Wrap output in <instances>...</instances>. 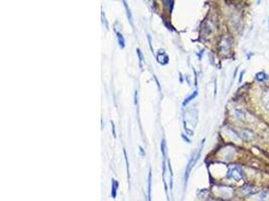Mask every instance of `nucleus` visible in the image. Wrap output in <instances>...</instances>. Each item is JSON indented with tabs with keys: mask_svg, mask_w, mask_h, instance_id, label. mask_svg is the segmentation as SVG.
I'll use <instances>...</instances> for the list:
<instances>
[{
	"mask_svg": "<svg viewBox=\"0 0 269 201\" xmlns=\"http://www.w3.org/2000/svg\"><path fill=\"white\" fill-rule=\"evenodd\" d=\"M227 178L230 179H234L236 181H239L243 178V171L239 166H231L227 174Z\"/></svg>",
	"mask_w": 269,
	"mask_h": 201,
	"instance_id": "nucleus-1",
	"label": "nucleus"
},
{
	"mask_svg": "<svg viewBox=\"0 0 269 201\" xmlns=\"http://www.w3.org/2000/svg\"><path fill=\"white\" fill-rule=\"evenodd\" d=\"M199 156H200V152L198 153V155H197V157H193L192 159L190 160V162H189V164H188V167H187V171H185V181L187 182V180H188V178H189V175H190V169L193 168V166H194V164L197 162V160L199 159Z\"/></svg>",
	"mask_w": 269,
	"mask_h": 201,
	"instance_id": "nucleus-2",
	"label": "nucleus"
},
{
	"mask_svg": "<svg viewBox=\"0 0 269 201\" xmlns=\"http://www.w3.org/2000/svg\"><path fill=\"white\" fill-rule=\"evenodd\" d=\"M256 201H267L268 200V193L266 191H262L259 192L257 195L254 196Z\"/></svg>",
	"mask_w": 269,
	"mask_h": 201,
	"instance_id": "nucleus-3",
	"label": "nucleus"
},
{
	"mask_svg": "<svg viewBox=\"0 0 269 201\" xmlns=\"http://www.w3.org/2000/svg\"><path fill=\"white\" fill-rule=\"evenodd\" d=\"M118 182H117L115 179H112V191H111V195L112 198H116L117 195V189H118Z\"/></svg>",
	"mask_w": 269,
	"mask_h": 201,
	"instance_id": "nucleus-4",
	"label": "nucleus"
},
{
	"mask_svg": "<svg viewBox=\"0 0 269 201\" xmlns=\"http://www.w3.org/2000/svg\"><path fill=\"white\" fill-rule=\"evenodd\" d=\"M256 80H257L258 82H264V80H268V75L263 72L258 73L257 75H256Z\"/></svg>",
	"mask_w": 269,
	"mask_h": 201,
	"instance_id": "nucleus-5",
	"label": "nucleus"
},
{
	"mask_svg": "<svg viewBox=\"0 0 269 201\" xmlns=\"http://www.w3.org/2000/svg\"><path fill=\"white\" fill-rule=\"evenodd\" d=\"M240 192L242 195H248L249 193L252 192V186H248V185L243 186L240 189Z\"/></svg>",
	"mask_w": 269,
	"mask_h": 201,
	"instance_id": "nucleus-6",
	"label": "nucleus"
},
{
	"mask_svg": "<svg viewBox=\"0 0 269 201\" xmlns=\"http://www.w3.org/2000/svg\"><path fill=\"white\" fill-rule=\"evenodd\" d=\"M117 37H118L119 46H120L121 48H124V47H125V40H124L123 35H122L120 32H117Z\"/></svg>",
	"mask_w": 269,
	"mask_h": 201,
	"instance_id": "nucleus-7",
	"label": "nucleus"
},
{
	"mask_svg": "<svg viewBox=\"0 0 269 201\" xmlns=\"http://www.w3.org/2000/svg\"><path fill=\"white\" fill-rule=\"evenodd\" d=\"M148 201H151V170L149 169L148 174Z\"/></svg>",
	"mask_w": 269,
	"mask_h": 201,
	"instance_id": "nucleus-8",
	"label": "nucleus"
},
{
	"mask_svg": "<svg viewBox=\"0 0 269 201\" xmlns=\"http://www.w3.org/2000/svg\"><path fill=\"white\" fill-rule=\"evenodd\" d=\"M197 95H198V92H194V94H192L189 98H187V99L185 100V102H183V104H182L183 106H185V105H187L188 103H190V100H193L194 98L197 97Z\"/></svg>",
	"mask_w": 269,
	"mask_h": 201,
	"instance_id": "nucleus-9",
	"label": "nucleus"
},
{
	"mask_svg": "<svg viewBox=\"0 0 269 201\" xmlns=\"http://www.w3.org/2000/svg\"><path fill=\"white\" fill-rule=\"evenodd\" d=\"M136 52H137V55H138V57H139V65H140V67H142V62H143V55H142V53H141V51H140V50H139V48H137V50H136Z\"/></svg>",
	"mask_w": 269,
	"mask_h": 201,
	"instance_id": "nucleus-10",
	"label": "nucleus"
},
{
	"mask_svg": "<svg viewBox=\"0 0 269 201\" xmlns=\"http://www.w3.org/2000/svg\"><path fill=\"white\" fill-rule=\"evenodd\" d=\"M124 5H125V8H126V11H127V16H128V18H129V21H130V23L132 24V16H131V13H130V9L128 8L126 2H124Z\"/></svg>",
	"mask_w": 269,
	"mask_h": 201,
	"instance_id": "nucleus-11",
	"label": "nucleus"
},
{
	"mask_svg": "<svg viewBox=\"0 0 269 201\" xmlns=\"http://www.w3.org/2000/svg\"><path fill=\"white\" fill-rule=\"evenodd\" d=\"M124 156H125V161H126V165H127V173H128V178H129V163H128V158H127L125 149H124Z\"/></svg>",
	"mask_w": 269,
	"mask_h": 201,
	"instance_id": "nucleus-12",
	"label": "nucleus"
},
{
	"mask_svg": "<svg viewBox=\"0 0 269 201\" xmlns=\"http://www.w3.org/2000/svg\"><path fill=\"white\" fill-rule=\"evenodd\" d=\"M111 124H112V131H113V136L116 137V133H115V125H114L113 122H111Z\"/></svg>",
	"mask_w": 269,
	"mask_h": 201,
	"instance_id": "nucleus-13",
	"label": "nucleus"
}]
</instances>
